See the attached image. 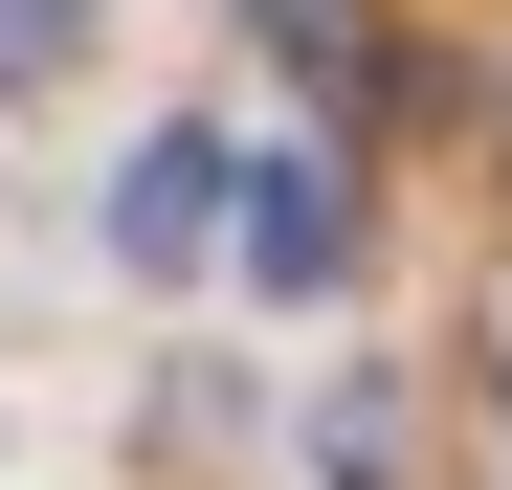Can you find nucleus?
Wrapping results in <instances>:
<instances>
[{"label": "nucleus", "instance_id": "1", "mask_svg": "<svg viewBox=\"0 0 512 490\" xmlns=\"http://www.w3.org/2000/svg\"><path fill=\"white\" fill-rule=\"evenodd\" d=\"M223 245H245V290H334V268H357V179H334V156H245Z\"/></svg>", "mask_w": 512, "mask_h": 490}, {"label": "nucleus", "instance_id": "2", "mask_svg": "<svg viewBox=\"0 0 512 490\" xmlns=\"http://www.w3.org/2000/svg\"><path fill=\"white\" fill-rule=\"evenodd\" d=\"M223 179H245L223 134H134L112 156V268H201V245H223Z\"/></svg>", "mask_w": 512, "mask_h": 490}, {"label": "nucleus", "instance_id": "3", "mask_svg": "<svg viewBox=\"0 0 512 490\" xmlns=\"http://www.w3.org/2000/svg\"><path fill=\"white\" fill-rule=\"evenodd\" d=\"M67 45H90V0H0V90H67Z\"/></svg>", "mask_w": 512, "mask_h": 490}, {"label": "nucleus", "instance_id": "4", "mask_svg": "<svg viewBox=\"0 0 512 490\" xmlns=\"http://www.w3.org/2000/svg\"><path fill=\"white\" fill-rule=\"evenodd\" d=\"M245 23H268L290 67H334V90H357V0H245Z\"/></svg>", "mask_w": 512, "mask_h": 490}]
</instances>
